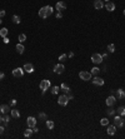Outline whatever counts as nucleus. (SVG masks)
<instances>
[{
    "label": "nucleus",
    "mask_w": 125,
    "mask_h": 139,
    "mask_svg": "<svg viewBox=\"0 0 125 139\" xmlns=\"http://www.w3.org/2000/svg\"><path fill=\"white\" fill-rule=\"evenodd\" d=\"M53 6H50V5H46V6H43L40 10H39V16L41 18V19H46L48 16H50L51 14H53Z\"/></svg>",
    "instance_id": "1"
},
{
    "label": "nucleus",
    "mask_w": 125,
    "mask_h": 139,
    "mask_svg": "<svg viewBox=\"0 0 125 139\" xmlns=\"http://www.w3.org/2000/svg\"><path fill=\"white\" fill-rule=\"evenodd\" d=\"M50 80H48V79H44V80H41L40 82V84H39V88H40V90H41V93H45L49 88H50Z\"/></svg>",
    "instance_id": "2"
},
{
    "label": "nucleus",
    "mask_w": 125,
    "mask_h": 139,
    "mask_svg": "<svg viewBox=\"0 0 125 139\" xmlns=\"http://www.w3.org/2000/svg\"><path fill=\"white\" fill-rule=\"evenodd\" d=\"M68 102H69V98H68L66 94H62V95H60V96L58 98V104H59V105L65 107V105L68 104Z\"/></svg>",
    "instance_id": "3"
},
{
    "label": "nucleus",
    "mask_w": 125,
    "mask_h": 139,
    "mask_svg": "<svg viewBox=\"0 0 125 139\" xmlns=\"http://www.w3.org/2000/svg\"><path fill=\"white\" fill-rule=\"evenodd\" d=\"M79 78L81 79V80H85V82H88V80H90L91 79V73L90 71H80L79 73Z\"/></svg>",
    "instance_id": "4"
},
{
    "label": "nucleus",
    "mask_w": 125,
    "mask_h": 139,
    "mask_svg": "<svg viewBox=\"0 0 125 139\" xmlns=\"http://www.w3.org/2000/svg\"><path fill=\"white\" fill-rule=\"evenodd\" d=\"M91 62H93L94 64H100V63L103 62V55H100V54H98V53L93 54V55H91Z\"/></svg>",
    "instance_id": "5"
},
{
    "label": "nucleus",
    "mask_w": 125,
    "mask_h": 139,
    "mask_svg": "<svg viewBox=\"0 0 125 139\" xmlns=\"http://www.w3.org/2000/svg\"><path fill=\"white\" fill-rule=\"evenodd\" d=\"M64 70H65V67H64V64H62V63H59V64L54 65V71L56 74H62V73H64Z\"/></svg>",
    "instance_id": "6"
},
{
    "label": "nucleus",
    "mask_w": 125,
    "mask_h": 139,
    "mask_svg": "<svg viewBox=\"0 0 125 139\" xmlns=\"http://www.w3.org/2000/svg\"><path fill=\"white\" fill-rule=\"evenodd\" d=\"M114 125L118 128H121L123 125H124V120H123V116L121 115H118V116H115L114 118Z\"/></svg>",
    "instance_id": "7"
},
{
    "label": "nucleus",
    "mask_w": 125,
    "mask_h": 139,
    "mask_svg": "<svg viewBox=\"0 0 125 139\" xmlns=\"http://www.w3.org/2000/svg\"><path fill=\"white\" fill-rule=\"evenodd\" d=\"M24 69L23 68H15L14 70H13V75L15 76V78H21L23 75H24Z\"/></svg>",
    "instance_id": "8"
},
{
    "label": "nucleus",
    "mask_w": 125,
    "mask_h": 139,
    "mask_svg": "<svg viewBox=\"0 0 125 139\" xmlns=\"http://www.w3.org/2000/svg\"><path fill=\"white\" fill-rule=\"evenodd\" d=\"M66 9V4L64 1H58L56 5H55V10L56 11H64Z\"/></svg>",
    "instance_id": "9"
},
{
    "label": "nucleus",
    "mask_w": 125,
    "mask_h": 139,
    "mask_svg": "<svg viewBox=\"0 0 125 139\" xmlns=\"http://www.w3.org/2000/svg\"><path fill=\"white\" fill-rule=\"evenodd\" d=\"M26 124H28L29 128L36 127V119H35L34 116H28V119H26Z\"/></svg>",
    "instance_id": "10"
},
{
    "label": "nucleus",
    "mask_w": 125,
    "mask_h": 139,
    "mask_svg": "<svg viewBox=\"0 0 125 139\" xmlns=\"http://www.w3.org/2000/svg\"><path fill=\"white\" fill-rule=\"evenodd\" d=\"M114 96H115L116 99H124V98H125V92H124L123 89H116L115 93H114Z\"/></svg>",
    "instance_id": "11"
},
{
    "label": "nucleus",
    "mask_w": 125,
    "mask_h": 139,
    "mask_svg": "<svg viewBox=\"0 0 125 139\" xmlns=\"http://www.w3.org/2000/svg\"><path fill=\"white\" fill-rule=\"evenodd\" d=\"M93 84L99 85V87L104 85V80H103V78H100V76H96V75H95V78H93Z\"/></svg>",
    "instance_id": "12"
},
{
    "label": "nucleus",
    "mask_w": 125,
    "mask_h": 139,
    "mask_svg": "<svg viewBox=\"0 0 125 139\" xmlns=\"http://www.w3.org/2000/svg\"><path fill=\"white\" fill-rule=\"evenodd\" d=\"M115 102H116V98L114 95H110V96L106 98V105L108 107H113L115 104Z\"/></svg>",
    "instance_id": "13"
},
{
    "label": "nucleus",
    "mask_w": 125,
    "mask_h": 139,
    "mask_svg": "<svg viewBox=\"0 0 125 139\" xmlns=\"http://www.w3.org/2000/svg\"><path fill=\"white\" fill-rule=\"evenodd\" d=\"M10 112V105H6V104H1L0 105V113L1 114H6Z\"/></svg>",
    "instance_id": "14"
},
{
    "label": "nucleus",
    "mask_w": 125,
    "mask_h": 139,
    "mask_svg": "<svg viewBox=\"0 0 125 139\" xmlns=\"http://www.w3.org/2000/svg\"><path fill=\"white\" fill-rule=\"evenodd\" d=\"M104 6H105V9H106L108 11H114V10H115V4L111 3V1H108Z\"/></svg>",
    "instance_id": "15"
},
{
    "label": "nucleus",
    "mask_w": 125,
    "mask_h": 139,
    "mask_svg": "<svg viewBox=\"0 0 125 139\" xmlns=\"http://www.w3.org/2000/svg\"><path fill=\"white\" fill-rule=\"evenodd\" d=\"M103 6H104L103 0H95V1H94V8H95L96 10H99V9H103Z\"/></svg>",
    "instance_id": "16"
},
{
    "label": "nucleus",
    "mask_w": 125,
    "mask_h": 139,
    "mask_svg": "<svg viewBox=\"0 0 125 139\" xmlns=\"http://www.w3.org/2000/svg\"><path fill=\"white\" fill-rule=\"evenodd\" d=\"M24 70H25L26 73H33V71H34L33 64H31V63H26V64L24 65Z\"/></svg>",
    "instance_id": "17"
},
{
    "label": "nucleus",
    "mask_w": 125,
    "mask_h": 139,
    "mask_svg": "<svg viewBox=\"0 0 125 139\" xmlns=\"http://www.w3.org/2000/svg\"><path fill=\"white\" fill-rule=\"evenodd\" d=\"M108 134L109 135H114L115 134V132H116V127L115 125H110V124H108Z\"/></svg>",
    "instance_id": "18"
},
{
    "label": "nucleus",
    "mask_w": 125,
    "mask_h": 139,
    "mask_svg": "<svg viewBox=\"0 0 125 139\" xmlns=\"http://www.w3.org/2000/svg\"><path fill=\"white\" fill-rule=\"evenodd\" d=\"M15 49H16V51H18L19 54H23V53H24V50H25V48H24L23 43H19V44H16Z\"/></svg>",
    "instance_id": "19"
},
{
    "label": "nucleus",
    "mask_w": 125,
    "mask_h": 139,
    "mask_svg": "<svg viewBox=\"0 0 125 139\" xmlns=\"http://www.w3.org/2000/svg\"><path fill=\"white\" fill-rule=\"evenodd\" d=\"M60 89H61L62 92H64L65 94L70 92V88H69V85H68V84H65V83H62V84L60 85Z\"/></svg>",
    "instance_id": "20"
},
{
    "label": "nucleus",
    "mask_w": 125,
    "mask_h": 139,
    "mask_svg": "<svg viewBox=\"0 0 125 139\" xmlns=\"http://www.w3.org/2000/svg\"><path fill=\"white\" fill-rule=\"evenodd\" d=\"M10 114H11V116H13V118H15V119L20 118V113H19V110H16V109L10 110Z\"/></svg>",
    "instance_id": "21"
},
{
    "label": "nucleus",
    "mask_w": 125,
    "mask_h": 139,
    "mask_svg": "<svg viewBox=\"0 0 125 139\" xmlns=\"http://www.w3.org/2000/svg\"><path fill=\"white\" fill-rule=\"evenodd\" d=\"M33 133H34V132H33V128H29V129L24 130V137H25V138H30Z\"/></svg>",
    "instance_id": "22"
},
{
    "label": "nucleus",
    "mask_w": 125,
    "mask_h": 139,
    "mask_svg": "<svg viewBox=\"0 0 125 139\" xmlns=\"http://www.w3.org/2000/svg\"><path fill=\"white\" fill-rule=\"evenodd\" d=\"M8 33H9V30L6 28H1V29H0V36H1V38H5L8 35Z\"/></svg>",
    "instance_id": "23"
},
{
    "label": "nucleus",
    "mask_w": 125,
    "mask_h": 139,
    "mask_svg": "<svg viewBox=\"0 0 125 139\" xmlns=\"http://www.w3.org/2000/svg\"><path fill=\"white\" fill-rule=\"evenodd\" d=\"M11 20H13V23H15V24H20L21 19H20V16H19V15H13Z\"/></svg>",
    "instance_id": "24"
},
{
    "label": "nucleus",
    "mask_w": 125,
    "mask_h": 139,
    "mask_svg": "<svg viewBox=\"0 0 125 139\" xmlns=\"http://www.w3.org/2000/svg\"><path fill=\"white\" fill-rule=\"evenodd\" d=\"M116 112H118V114H119V115L124 116V115H125V107H119Z\"/></svg>",
    "instance_id": "25"
},
{
    "label": "nucleus",
    "mask_w": 125,
    "mask_h": 139,
    "mask_svg": "<svg viewBox=\"0 0 125 139\" xmlns=\"http://www.w3.org/2000/svg\"><path fill=\"white\" fill-rule=\"evenodd\" d=\"M100 124H101L103 127H108V124H109V119H108V118H103L101 120H100Z\"/></svg>",
    "instance_id": "26"
},
{
    "label": "nucleus",
    "mask_w": 125,
    "mask_h": 139,
    "mask_svg": "<svg viewBox=\"0 0 125 139\" xmlns=\"http://www.w3.org/2000/svg\"><path fill=\"white\" fill-rule=\"evenodd\" d=\"M90 73H91V75H98V74L100 73V69H99L98 67H94V68L90 70Z\"/></svg>",
    "instance_id": "27"
},
{
    "label": "nucleus",
    "mask_w": 125,
    "mask_h": 139,
    "mask_svg": "<svg viewBox=\"0 0 125 139\" xmlns=\"http://www.w3.org/2000/svg\"><path fill=\"white\" fill-rule=\"evenodd\" d=\"M54 127H55V124H54L53 120H46V128L48 129H54Z\"/></svg>",
    "instance_id": "28"
},
{
    "label": "nucleus",
    "mask_w": 125,
    "mask_h": 139,
    "mask_svg": "<svg viewBox=\"0 0 125 139\" xmlns=\"http://www.w3.org/2000/svg\"><path fill=\"white\" fill-rule=\"evenodd\" d=\"M26 40V35L25 34H20L19 35V43H24Z\"/></svg>",
    "instance_id": "29"
},
{
    "label": "nucleus",
    "mask_w": 125,
    "mask_h": 139,
    "mask_svg": "<svg viewBox=\"0 0 125 139\" xmlns=\"http://www.w3.org/2000/svg\"><path fill=\"white\" fill-rule=\"evenodd\" d=\"M66 59H68V55H66V54H62V55H60V56H59L60 63H64V62L66 60Z\"/></svg>",
    "instance_id": "30"
},
{
    "label": "nucleus",
    "mask_w": 125,
    "mask_h": 139,
    "mask_svg": "<svg viewBox=\"0 0 125 139\" xmlns=\"http://www.w3.org/2000/svg\"><path fill=\"white\" fill-rule=\"evenodd\" d=\"M108 51L109 53H114L115 51V45L114 44H109L108 45Z\"/></svg>",
    "instance_id": "31"
},
{
    "label": "nucleus",
    "mask_w": 125,
    "mask_h": 139,
    "mask_svg": "<svg viewBox=\"0 0 125 139\" xmlns=\"http://www.w3.org/2000/svg\"><path fill=\"white\" fill-rule=\"evenodd\" d=\"M59 90H60V87H56V85H55V87H53L51 93H53V94H58V93H59Z\"/></svg>",
    "instance_id": "32"
},
{
    "label": "nucleus",
    "mask_w": 125,
    "mask_h": 139,
    "mask_svg": "<svg viewBox=\"0 0 125 139\" xmlns=\"http://www.w3.org/2000/svg\"><path fill=\"white\" fill-rule=\"evenodd\" d=\"M106 114H108V115H114V114H115V110H114V109L110 107V108L106 110Z\"/></svg>",
    "instance_id": "33"
},
{
    "label": "nucleus",
    "mask_w": 125,
    "mask_h": 139,
    "mask_svg": "<svg viewBox=\"0 0 125 139\" xmlns=\"http://www.w3.org/2000/svg\"><path fill=\"white\" fill-rule=\"evenodd\" d=\"M9 120H10V116L6 115V114H4V116H3V122H4V123H9Z\"/></svg>",
    "instance_id": "34"
},
{
    "label": "nucleus",
    "mask_w": 125,
    "mask_h": 139,
    "mask_svg": "<svg viewBox=\"0 0 125 139\" xmlns=\"http://www.w3.org/2000/svg\"><path fill=\"white\" fill-rule=\"evenodd\" d=\"M39 118H40V119H45V120H46V114H45V113H40V114H39Z\"/></svg>",
    "instance_id": "35"
},
{
    "label": "nucleus",
    "mask_w": 125,
    "mask_h": 139,
    "mask_svg": "<svg viewBox=\"0 0 125 139\" xmlns=\"http://www.w3.org/2000/svg\"><path fill=\"white\" fill-rule=\"evenodd\" d=\"M15 104H16V100H15V99H11L10 103H9V105H11V107H13V105H15Z\"/></svg>",
    "instance_id": "36"
},
{
    "label": "nucleus",
    "mask_w": 125,
    "mask_h": 139,
    "mask_svg": "<svg viewBox=\"0 0 125 139\" xmlns=\"http://www.w3.org/2000/svg\"><path fill=\"white\" fill-rule=\"evenodd\" d=\"M3 40H4V43H5V44H8V43L10 42V39H9L8 36H5V38H3Z\"/></svg>",
    "instance_id": "37"
},
{
    "label": "nucleus",
    "mask_w": 125,
    "mask_h": 139,
    "mask_svg": "<svg viewBox=\"0 0 125 139\" xmlns=\"http://www.w3.org/2000/svg\"><path fill=\"white\" fill-rule=\"evenodd\" d=\"M5 14H6V13H5V10H0V18H4V16H5Z\"/></svg>",
    "instance_id": "38"
},
{
    "label": "nucleus",
    "mask_w": 125,
    "mask_h": 139,
    "mask_svg": "<svg viewBox=\"0 0 125 139\" xmlns=\"http://www.w3.org/2000/svg\"><path fill=\"white\" fill-rule=\"evenodd\" d=\"M61 16H62L61 11H58V13H56V18H58V19H61Z\"/></svg>",
    "instance_id": "39"
},
{
    "label": "nucleus",
    "mask_w": 125,
    "mask_h": 139,
    "mask_svg": "<svg viewBox=\"0 0 125 139\" xmlns=\"http://www.w3.org/2000/svg\"><path fill=\"white\" fill-rule=\"evenodd\" d=\"M66 95H68V98H69V100H70V99H73V98H74V96H73V94H71L70 92H69V93H66Z\"/></svg>",
    "instance_id": "40"
},
{
    "label": "nucleus",
    "mask_w": 125,
    "mask_h": 139,
    "mask_svg": "<svg viewBox=\"0 0 125 139\" xmlns=\"http://www.w3.org/2000/svg\"><path fill=\"white\" fill-rule=\"evenodd\" d=\"M4 78H5V74L4 73H0V80H3Z\"/></svg>",
    "instance_id": "41"
},
{
    "label": "nucleus",
    "mask_w": 125,
    "mask_h": 139,
    "mask_svg": "<svg viewBox=\"0 0 125 139\" xmlns=\"http://www.w3.org/2000/svg\"><path fill=\"white\" fill-rule=\"evenodd\" d=\"M4 130H5V129H4V127H3V125H0V134H3V133H4Z\"/></svg>",
    "instance_id": "42"
},
{
    "label": "nucleus",
    "mask_w": 125,
    "mask_h": 139,
    "mask_svg": "<svg viewBox=\"0 0 125 139\" xmlns=\"http://www.w3.org/2000/svg\"><path fill=\"white\" fill-rule=\"evenodd\" d=\"M73 56H74V53H73V51H70V53L68 54V58H73Z\"/></svg>",
    "instance_id": "43"
},
{
    "label": "nucleus",
    "mask_w": 125,
    "mask_h": 139,
    "mask_svg": "<svg viewBox=\"0 0 125 139\" xmlns=\"http://www.w3.org/2000/svg\"><path fill=\"white\" fill-rule=\"evenodd\" d=\"M33 132H34V133H38V132H39V129H38L36 127H34V128H33Z\"/></svg>",
    "instance_id": "44"
},
{
    "label": "nucleus",
    "mask_w": 125,
    "mask_h": 139,
    "mask_svg": "<svg viewBox=\"0 0 125 139\" xmlns=\"http://www.w3.org/2000/svg\"><path fill=\"white\" fill-rule=\"evenodd\" d=\"M1 122H3V116H1V115H0V123H1Z\"/></svg>",
    "instance_id": "45"
},
{
    "label": "nucleus",
    "mask_w": 125,
    "mask_h": 139,
    "mask_svg": "<svg viewBox=\"0 0 125 139\" xmlns=\"http://www.w3.org/2000/svg\"><path fill=\"white\" fill-rule=\"evenodd\" d=\"M105 1H106V3H108V1H110V0H105Z\"/></svg>",
    "instance_id": "46"
},
{
    "label": "nucleus",
    "mask_w": 125,
    "mask_h": 139,
    "mask_svg": "<svg viewBox=\"0 0 125 139\" xmlns=\"http://www.w3.org/2000/svg\"><path fill=\"white\" fill-rule=\"evenodd\" d=\"M0 24H1V19H0Z\"/></svg>",
    "instance_id": "47"
},
{
    "label": "nucleus",
    "mask_w": 125,
    "mask_h": 139,
    "mask_svg": "<svg viewBox=\"0 0 125 139\" xmlns=\"http://www.w3.org/2000/svg\"><path fill=\"white\" fill-rule=\"evenodd\" d=\"M124 15H125V10H124Z\"/></svg>",
    "instance_id": "48"
}]
</instances>
